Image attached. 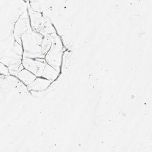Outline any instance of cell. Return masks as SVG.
Segmentation results:
<instances>
[{
	"label": "cell",
	"mask_w": 152,
	"mask_h": 152,
	"mask_svg": "<svg viewBox=\"0 0 152 152\" xmlns=\"http://www.w3.org/2000/svg\"><path fill=\"white\" fill-rule=\"evenodd\" d=\"M43 36L30 28L21 37L24 57L32 58L42 55L41 45ZM34 58V57H33Z\"/></svg>",
	"instance_id": "6da1fadb"
},
{
	"label": "cell",
	"mask_w": 152,
	"mask_h": 152,
	"mask_svg": "<svg viewBox=\"0 0 152 152\" xmlns=\"http://www.w3.org/2000/svg\"><path fill=\"white\" fill-rule=\"evenodd\" d=\"M62 57V45L59 42H52V46L47 52L45 59L49 65L58 71L60 66Z\"/></svg>",
	"instance_id": "7a4b0ae2"
},
{
	"label": "cell",
	"mask_w": 152,
	"mask_h": 152,
	"mask_svg": "<svg viewBox=\"0 0 152 152\" xmlns=\"http://www.w3.org/2000/svg\"><path fill=\"white\" fill-rule=\"evenodd\" d=\"M24 68L33 73L36 77H42L46 64L42 61H36L32 58H24L22 61Z\"/></svg>",
	"instance_id": "3957f363"
},
{
	"label": "cell",
	"mask_w": 152,
	"mask_h": 152,
	"mask_svg": "<svg viewBox=\"0 0 152 152\" xmlns=\"http://www.w3.org/2000/svg\"><path fill=\"white\" fill-rule=\"evenodd\" d=\"M30 22L27 17H21L15 23L14 29V36L18 43H21L22 36L30 29Z\"/></svg>",
	"instance_id": "277c9868"
},
{
	"label": "cell",
	"mask_w": 152,
	"mask_h": 152,
	"mask_svg": "<svg viewBox=\"0 0 152 152\" xmlns=\"http://www.w3.org/2000/svg\"><path fill=\"white\" fill-rule=\"evenodd\" d=\"M51 83V81L43 78L37 77L35 80L30 84L27 86L28 90H43L46 89Z\"/></svg>",
	"instance_id": "5b68a950"
},
{
	"label": "cell",
	"mask_w": 152,
	"mask_h": 152,
	"mask_svg": "<svg viewBox=\"0 0 152 152\" xmlns=\"http://www.w3.org/2000/svg\"><path fill=\"white\" fill-rule=\"evenodd\" d=\"M17 76L19 80L22 81L26 86H28L37 77L33 73L25 68L19 71L17 74Z\"/></svg>",
	"instance_id": "8992f818"
},
{
	"label": "cell",
	"mask_w": 152,
	"mask_h": 152,
	"mask_svg": "<svg viewBox=\"0 0 152 152\" xmlns=\"http://www.w3.org/2000/svg\"><path fill=\"white\" fill-rule=\"evenodd\" d=\"M58 71L49 64H46L42 77L52 82V81L55 80L58 77Z\"/></svg>",
	"instance_id": "52a82bcc"
},
{
	"label": "cell",
	"mask_w": 152,
	"mask_h": 152,
	"mask_svg": "<svg viewBox=\"0 0 152 152\" xmlns=\"http://www.w3.org/2000/svg\"><path fill=\"white\" fill-rule=\"evenodd\" d=\"M52 46V41L50 40V38L48 37V36H45L43 37L42 45H41V49H42V55L47 53Z\"/></svg>",
	"instance_id": "ba28073f"
},
{
	"label": "cell",
	"mask_w": 152,
	"mask_h": 152,
	"mask_svg": "<svg viewBox=\"0 0 152 152\" xmlns=\"http://www.w3.org/2000/svg\"><path fill=\"white\" fill-rule=\"evenodd\" d=\"M1 74H3L6 75H8L10 74L8 68L5 66L2 63H1Z\"/></svg>",
	"instance_id": "9c48e42d"
}]
</instances>
